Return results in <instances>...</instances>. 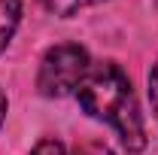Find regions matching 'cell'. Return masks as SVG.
<instances>
[{
    "label": "cell",
    "instance_id": "1",
    "mask_svg": "<svg viewBox=\"0 0 158 155\" xmlns=\"http://www.w3.org/2000/svg\"><path fill=\"white\" fill-rule=\"evenodd\" d=\"M73 94L79 97L82 110L91 119L110 122L116 128L128 152H140L146 146V128H143L137 97L131 88V79L125 76L118 64H110V61L91 64Z\"/></svg>",
    "mask_w": 158,
    "mask_h": 155
},
{
    "label": "cell",
    "instance_id": "2",
    "mask_svg": "<svg viewBox=\"0 0 158 155\" xmlns=\"http://www.w3.org/2000/svg\"><path fill=\"white\" fill-rule=\"evenodd\" d=\"M88 67H91V58H88V52L82 46H76V43H61V46L49 49L43 55L37 88L46 97L73 94L76 85L82 82V76L88 73Z\"/></svg>",
    "mask_w": 158,
    "mask_h": 155
},
{
    "label": "cell",
    "instance_id": "3",
    "mask_svg": "<svg viewBox=\"0 0 158 155\" xmlns=\"http://www.w3.org/2000/svg\"><path fill=\"white\" fill-rule=\"evenodd\" d=\"M21 19V0H0V52L9 46V40Z\"/></svg>",
    "mask_w": 158,
    "mask_h": 155
},
{
    "label": "cell",
    "instance_id": "4",
    "mask_svg": "<svg viewBox=\"0 0 158 155\" xmlns=\"http://www.w3.org/2000/svg\"><path fill=\"white\" fill-rule=\"evenodd\" d=\"M49 12H55V15H73L76 9L82 6H91V3H103V0H40Z\"/></svg>",
    "mask_w": 158,
    "mask_h": 155
},
{
    "label": "cell",
    "instance_id": "5",
    "mask_svg": "<svg viewBox=\"0 0 158 155\" xmlns=\"http://www.w3.org/2000/svg\"><path fill=\"white\" fill-rule=\"evenodd\" d=\"M31 155H67V152H64V146H61L58 140H40Z\"/></svg>",
    "mask_w": 158,
    "mask_h": 155
},
{
    "label": "cell",
    "instance_id": "6",
    "mask_svg": "<svg viewBox=\"0 0 158 155\" xmlns=\"http://www.w3.org/2000/svg\"><path fill=\"white\" fill-rule=\"evenodd\" d=\"M73 155H113V152H110V146H103V143H82V146H76Z\"/></svg>",
    "mask_w": 158,
    "mask_h": 155
},
{
    "label": "cell",
    "instance_id": "7",
    "mask_svg": "<svg viewBox=\"0 0 158 155\" xmlns=\"http://www.w3.org/2000/svg\"><path fill=\"white\" fill-rule=\"evenodd\" d=\"M149 100H152V110H155V119H158V64L149 73Z\"/></svg>",
    "mask_w": 158,
    "mask_h": 155
},
{
    "label": "cell",
    "instance_id": "8",
    "mask_svg": "<svg viewBox=\"0 0 158 155\" xmlns=\"http://www.w3.org/2000/svg\"><path fill=\"white\" fill-rule=\"evenodd\" d=\"M6 107H9V103H6V94L0 91V125H3V119H6Z\"/></svg>",
    "mask_w": 158,
    "mask_h": 155
}]
</instances>
